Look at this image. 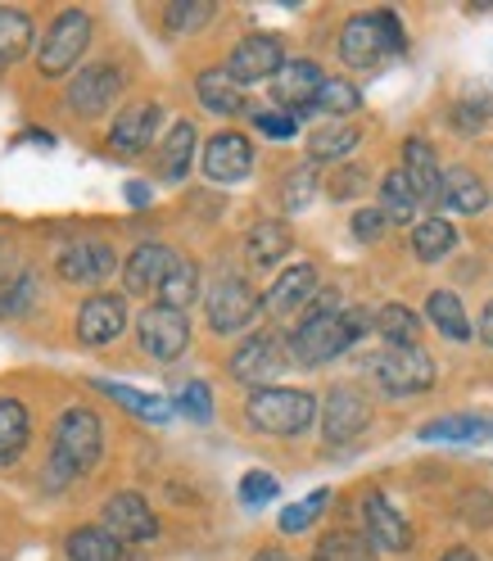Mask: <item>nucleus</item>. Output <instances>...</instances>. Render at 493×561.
<instances>
[{
    "mask_svg": "<svg viewBox=\"0 0 493 561\" xmlns=\"http://www.w3.org/2000/svg\"><path fill=\"white\" fill-rule=\"evenodd\" d=\"M403 27L390 10H376V14H358L348 19L340 32V59L348 68H380L390 55H403Z\"/></svg>",
    "mask_w": 493,
    "mask_h": 561,
    "instance_id": "nucleus-1",
    "label": "nucleus"
},
{
    "mask_svg": "<svg viewBox=\"0 0 493 561\" xmlns=\"http://www.w3.org/2000/svg\"><path fill=\"white\" fill-rule=\"evenodd\" d=\"M244 416L250 426L263 431V435H303L317 416V399L308 390H280V385H263V390L250 394L244 403Z\"/></svg>",
    "mask_w": 493,
    "mask_h": 561,
    "instance_id": "nucleus-2",
    "label": "nucleus"
},
{
    "mask_svg": "<svg viewBox=\"0 0 493 561\" xmlns=\"http://www.w3.org/2000/svg\"><path fill=\"white\" fill-rule=\"evenodd\" d=\"M104 453V426L91 408H68L55 426V458L50 467H59L64 476H87Z\"/></svg>",
    "mask_w": 493,
    "mask_h": 561,
    "instance_id": "nucleus-3",
    "label": "nucleus"
},
{
    "mask_svg": "<svg viewBox=\"0 0 493 561\" xmlns=\"http://www.w3.org/2000/svg\"><path fill=\"white\" fill-rule=\"evenodd\" d=\"M354 344V335H348V322H344V312L335 308V299H322L308 318L299 322L295 340H290V354L303 363V367H322L331 358H340L344 348Z\"/></svg>",
    "mask_w": 493,
    "mask_h": 561,
    "instance_id": "nucleus-4",
    "label": "nucleus"
},
{
    "mask_svg": "<svg viewBox=\"0 0 493 561\" xmlns=\"http://www.w3.org/2000/svg\"><path fill=\"white\" fill-rule=\"evenodd\" d=\"M91 46V14L87 10H64L46 32H42V46H37V68L42 78H64L68 68H78V59Z\"/></svg>",
    "mask_w": 493,
    "mask_h": 561,
    "instance_id": "nucleus-5",
    "label": "nucleus"
},
{
    "mask_svg": "<svg viewBox=\"0 0 493 561\" xmlns=\"http://www.w3.org/2000/svg\"><path fill=\"white\" fill-rule=\"evenodd\" d=\"M376 380H380V390L394 394V399L426 394L435 385V363H431V354L421 344H412V348H385L380 363H376Z\"/></svg>",
    "mask_w": 493,
    "mask_h": 561,
    "instance_id": "nucleus-6",
    "label": "nucleus"
},
{
    "mask_svg": "<svg viewBox=\"0 0 493 561\" xmlns=\"http://www.w3.org/2000/svg\"><path fill=\"white\" fill-rule=\"evenodd\" d=\"M136 335H140V348H146L150 358L172 363V358H182V354H186V344H191V322H186V312L154 304V308L140 312Z\"/></svg>",
    "mask_w": 493,
    "mask_h": 561,
    "instance_id": "nucleus-7",
    "label": "nucleus"
},
{
    "mask_svg": "<svg viewBox=\"0 0 493 561\" xmlns=\"http://www.w3.org/2000/svg\"><path fill=\"white\" fill-rule=\"evenodd\" d=\"M259 318V295L244 286L240 276H222L214 290H208V327L218 335H236Z\"/></svg>",
    "mask_w": 493,
    "mask_h": 561,
    "instance_id": "nucleus-8",
    "label": "nucleus"
},
{
    "mask_svg": "<svg viewBox=\"0 0 493 561\" xmlns=\"http://www.w3.org/2000/svg\"><path fill=\"white\" fill-rule=\"evenodd\" d=\"M118 91H123V68H114V64H87L82 73L68 82V110H73L78 118H95V114H104L118 100Z\"/></svg>",
    "mask_w": 493,
    "mask_h": 561,
    "instance_id": "nucleus-9",
    "label": "nucleus"
},
{
    "mask_svg": "<svg viewBox=\"0 0 493 561\" xmlns=\"http://www.w3.org/2000/svg\"><path fill=\"white\" fill-rule=\"evenodd\" d=\"M286 344H280L276 335H250L236 354H231V376L244 380V385H254V390H263V385L272 376L286 371Z\"/></svg>",
    "mask_w": 493,
    "mask_h": 561,
    "instance_id": "nucleus-10",
    "label": "nucleus"
},
{
    "mask_svg": "<svg viewBox=\"0 0 493 561\" xmlns=\"http://www.w3.org/2000/svg\"><path fill=\"white\" fill-rule=\"evenodd\" d=\"M100 520L118 543H150L159 535V516L150 512V503L140 494H114L110 503H104Z\"/></svg>",
    "mask_w": 493,
    "mask_h": 561,
    "instance_id": "nucleus-11",
    "label": "nucleus"
},
{
    "mask_svg": "<svg viewBox=\"0 0 493 561\" xmlns=\"http://www.w3.org/2000/svg\"><path fill=\"white\" fill-rule=\"evenodd\" d=\"M250 168H254V150H250V140H244L240 131H218L214 140H208V150H204V172L214 178L218 186H236L250 178Z\"/></svg>",
    "mask_w": 493,
    "mask_h": 561,
    "instance_id": "nucleus-12",
    "label": "nucleus"
},
{
    "mask_svg": "<svg viewBox=\"0 0 493 561\" xmlns=\"http://www.w3.org/2000/svg\"><path fill=\"white\" fill-rule=\"evenodd\" d=\"M371 421V408L358 390H348V385H340V390H331L326 408H322V431H326V444H348L358 439L367 431Z\"/></svg>",
    "mask_w": 493,
    "mask_h": 561,
    "instance_id": "nucleus-13",
    "label": "nucleus"
},
{
    "mask_svg": "<svg viewBox=\"0 0 493 561\" xmlns=\"http://www.w3.org/2000/svg\"><path fill=\"white\" fill-rule=\"evenodd\" d=\"M286 68V55H280V42L276 37H244L231 59H227V73L244 87V82H263V78H276Z\"/></svg>",
    "mask_w": 493,
    "mask_h": 561,
    "instance_id": "nucleus-14",
    "label": "nucleus"
},
{
    "mask_svg": "<svg viewBox=\"0 0 493 561\" xmlns=\"http://www.w3.org/2000/svg\"><path fill=\"white\" fill-rule=\"evenodd\" d=\"M322 87H326V78H322V68H317L312 59H295V64H286L276 73V100L286 104L295 118L317 110V95H322Z\"/></svg>",
    "mask_w": 493,
    "mask_h": 561,
    "instance_id": "nucleus-15",
    "label": "nucleus"
},
{
    "mask_svg": "<svg viewBox=\"0 0 493 561\" xmlns=\"http://www.w3.org/2000/svg\"><path fill=\"white\" fill-rule=\"evenodd\" d=\"M159 118L163 110L154 100H140V104H127V110L114 118V131H110V146L118 154H146L150 150V140L159 131Z\"/></svg>",
    "mask_w": 493,
    "mask_h": 561,
    "instance_id": "nucleus-16",
    "label": "nucleus"
},
{
    "mask_svg": "<svg viewBox=\"0 0 493 561\" xmlns=\"http://www.w3.org/2000/svg\"><path fill=\"white\" fill-rule=\"evenodd\" d=\"M127 327V304L118 295H95L78 312V340L82 344H110Z\"/></svg>",
    "mask_w": 493,
    "mask_h": 561,
    "instance_id": "nucleus-17",
    "label": "nucleus"
},
{
    "mask_svg": "<svg viewBox=\"0 0 493 561\" xmlns=\"http://www.w3.org/2000/svg\"><path fill=\"white\" fill-rule=\"evenodd\" d=\"M114 267H118L114 250H110V244H100V240L68 244V250L59 254V276L73 280V286H95V280L114 276Z\"/></svg>",
    "mask_w": 493,
    "mask_h": 561,
    "instance_id": "nucleus-18",
    "label": "nucleus"
},
{
    "mask_svg": "<svg viewBox=\"0 0 493 561\" xmlns=\"http://www.w3.org/2000/svg\"><path fill=\"white\" fill-rule=\"evenodd\" d=\"M177 267V254L168 250V244H136L131 250V259H127V267H123V276H127V290L131 295H150V290H163V280H168V272Z\"/></svg>",
    "mask_w": 493,
    "mask_h": 561,
    "instance_id": "nucleus-19",
    "label": "nucleus"
},
{
    "mask_svg": "<svg viewBox=\"0 0 493 561\" xmlns=\"http://www.w3.org/2000/svg\"><path fill=\"white\" fill-rule=\"evenodd\" d=\"M317 280H322V276H317V267H312V263H295L290 272H280V280L267 290L263 308H267V312H276V318H290V312H299L303 304H312V299H317V290H322Z\"/></svg>",
    "mask_w": 493,
    "mask_h": 561,
    "instance_id": "nucleus-20",
    "label": "nucleus"
},
{
    "mask_svg": "<svg viewBox=\"0 0 493 561\" xmlns=\"http://www.w3.org/2000/svg\"><path fill=\"white\" fill-rule=\"evenodd\" d=\"M363 516H367V539L371 548H385V552H408L412 548V525L390 507V499L371 494L363 503Z\"/></svg>",
    "mask_w": 493,
    "mask_h": 561,
    "instance_id": "nucleus-21",
    "label": "nucleus"
},
{
    "mask_svg": "<svg viewBox=\"0 0 493 561\" xmlns=\"http://www.w3.org/2000/svg\"><path fill=\"white\" fill-rule=\"evenodd\" d=\"M403 178L412 182L416 199H426V204L444 199V172H439V159H435V150L426 146V140L412 136L403 146Z\"/></svg>",
    "mask_w": 493,
    "mask_h": 561,
    "instance_id": "nucleus-22",
    "label": "nucleus"
},
{
    "mask_svg": "<svg viewBox=\"0 0 493 561\" xmlns=\"http://www.w3.org/2000/svg\"><path fill=\"white\" fill-rule=\"evenodd\" d=\"M439 204H448L452 214H484V208H489V191H484V182L475 178L471 168H448L444 172V199Z\"/></svg>",
    "mask_w": 493,
    "mask_h": 561,
    "instance_id": "nucleus-23",
    "label": "nucleus"
},
{
    "mask_svg": "<svg viewBox=\"0 0 493 561\" xmlns=\"http://www.w3.org/2000/svg\"><path fill=\"white\" fill-rule=\"evenodd\" d=\"M191 159H195V127L191 123H177L168 131V140L159 146V178L163 182H182L191 172Z\"/></svg>",
    "mask_w": 493,
    "mask_h": 561,
    "instance_id": "nucleus-24",
    "label": "nucleus"
},
{
    "mask_svg": "<svg viewBox=\"0 0 493 561\" xmlns=\"http://www.w3.org/2000/svg\"><path fill=\"white\" fill-rule=\"evenodd\" d=\"M195 91H199V100H204V110H214V114H240V110H244L240 82L227 73V68H208V73H199Z\"/></svg>",
    "mask_w": 493,
    "mask_h": 561,
    "instance_id": "nucleus-25",
    "label": "nucleus"
},
{
    "mask_svg": "<svg viewBox=\"0 0 493 561\" xmlns=\"http://www.w3.org/2000/svg\"><path fill=\"white\" fill-rule=\"evenodd\" d=\"M27 431H32L27 408L19 399H0V467L19 462V453L27 448Z\"/></svg>",
    "mask_w": 493,
    "mask_h": 561,
    "instance_id": "nucleus-26",
    "label": "nucleus"
},
{
    "mask_svg": "<svg viewBox=\"0 0 493 561\" xmlns=\"http://www.w3.org/2000/svg\"><path fill=\"white\" fill-rule=\"evenodd\" d=\"M68 561H123V543L104 525H82L68 535Z\"/></svg>",
    "mask_w": 493,
    "mask_h": 561,
    "instance_id": "nucleus-27",
    "label": "nucleus"
},
{
    "mask_svg": "<svg viewBox=\"0 0 493 561\" xmlns=\"http://www.w3.org/2000/svg\"><path fill=\"white\" fill-rule=\"evenodd\" d=\"M95 390H100V394H110L114 403H123L127 412L154 421V426H168V416H172V408H168L159 394H140V390H131V385H118V380H95Z\"/></svg>",
    "mask_w": 493,
    "mask_h": 561,
    "instance_id": "nucleus-28",
    "label": "nucleus"
},
{
    "mask_svg": "<svg viewBox=\"0 0 493 561\" xmlns=\"http://www.w3.org/2000/svg\"><path fill=\"white\" fill-rule=\"evenodd\" d=\"M244 250H250V263L254 267H272L290 254V231L286 222H259L250 231V240H244Z\"/></svg>",
    "mask_w": 493,
    "mask_h": 561,
    "instance_id": "nucleus-29",
    "label": "nucleus"
},
{
    "mask_svg": "<svg viewBox=\"0 0 493 561\" xmlns=\"http://www.w3.org/2000/svg\"><path fill=\"white\" fill-rule=\"evenodd\" d=\"M416 191H412V182L403 178V168L399 172H390V178L380 182V214H385V222H412L416 218Z\"/></svg>",
    "mask_w": 493,
    "mask_h": 561,
    "instance_id": "nucleus-30",
    "label": "nucleus"
},
{
    "mask_svg": "<svg viewBox=\"0 0 493 561\" xmlns=\"http://www.w3.org/2000/svg\"><path fill=\"white\" fill-rule=\"evenodd\" d=\"M426 312H431V322L439 327V335H448V340H471L467 308H462V299H457L452 290H435V295L426 299Z\"/></svg>",
    "mask_w": 493,
    "mask_h": 561,
    "instance_id": "nucleus-31",
    "label": "nucleus"
},
{
    "mask_svg": "<svg viewBox=\"0 0 493 561\" xmlns=\"http://www.w3.org/2000/svg\"><path fill=\"white\" fill-rule=\"evenodd\" d=\"M452 244H457V231H452L444 218H426V222H416V231H412V250H416L421 263L448 259Z\"/></svg>",
    "mask_w": 493,
    "mask_h": 561,
    "instance_id": "nucleus-32",
    "label": "nucleus"
},
{
    "mask_svg": "<svg viewBox=\"0 0 493 561\" xmlns=\"http://www.w3.org/2000/svg\"><path fill=\"white\" fill-rule=\"evenodd\" d=\"M32 46V19L14 5H0V64L23 59Z\"/></svg>",
    "mask_w": 493,
    "mask_h": 561,
    "instance_id": "nucleus-33",
    "label": "nucleus"
},
{
    "mask_svg": "<svg viewBox=\"0 0 493 561\" xmlns=\"http://www.w3.org/2000/svg\"><path fill=\"white\" fill-rule=\"evenodd\" d=\"M376 331L390 340V348H412L416 335H421V322H416V312L403 308V304H385L376 312Z\"/></svg>",
    "mask_w": 493,
    "mask_h": 561,
    "instance_id": "nucleus-34",
    "label": "nucleus"
},
{
    "mask_svg": "<svg viewBox=\"0 0 493 561\" xmlns=\"http://www.w3.org/2000/svg\"><path fill=\"white\" fill-rule=\"evenodd\" d=\"M312 561H376V548H371V539H363L354 530H331L317 543Z\"/></svg>",
    "mask_w": 493,
    "mask_h": 561,
    "instance_id": "nucleus-35",
    "label": "nucleus"
},
{
    "mask_svg": "<svg viewBox=\"0 0 493 561\" xmlns=\"http://www.w3.org/2000/svg\"><path fill=\"white\" fill-rule=\"evenodd\" d=\"M195 295H199V267H195V263H186V259H177V267L168 272L163 290H159V304H163V308L186 312V308L195 304Z\"/></svg>",
    "mask_w": 493,
    "mask_h": 561,
    "instance_id": "nucleus-36",
    "label": "nucleus"
},
{
    "mask_svg": "<svg viewBox=\"0 0 493 561\" xmlns=\"http://www.w3.org/2000/svg\"><path fill=\"white\" fill-rule=\"evenodd\" d=\"M354 146H358V127H348V123H331L322 131H312V140H308L312 159H344Z\"/></svg>",
    "mask_w": 493,
    "mask_h": 561,
    "instance_id": "nucleus-37",
    "label": "nucleus"
},
{
    "mask_svg": "<svg viewBox=\"0 0 493 561\" xmlns=\"http://www.w3.org/2000/svg\"><path fill=\"white\" fill-rule=\"evenodd\" d=\"M208 19H214V5H208V0H177V5L163 10L168 32H177V37H191V32H199Z\"/></svg>",
    "mask_w": 493,
    "mask_h": 561,
    "instance_id": "nucleus-38",
    "label": "nucleus"
},
{
    "mask_svg": "<svg viewBox=\"0 0 493 561\" xmlns=\"http://www.w3.org/2000/svg\"><path fill=\"white\" fill-rule=\"evenodd\" d=\"M489 426L484 421H475V416H439V421H431L426 431H421V439H452V444H471V439H480Z\"/></svg>",
    "mask_w": 493,
    "mask_h": 561,
    "instance_id": "nucleus-39",
    "label": "nucleus"
},
{
    "mask_svg": "<svg viewBox=\"0 0 493 561\" xmlns=\"http://www.w3.org/2000/svg\"><path fill=\"white\" fill-rule=\"evenodd\" d=\"M331 503V489H317V494H308L303 503H295V507H286L280 512V530L286 535H299V530H308V525L322 516V507Z\"/></svg>",
    "mask_w": 493,
    "mask_h": 561,
    "instance_id": "nucleus-40",
    "label": "nucleus"
},
{
    "mask_svg": "<svg viewBox=\"0 0 493 561\" xmlns=\"http://www.w3.org/2000/svg\"><path fill=\"white\" fill-rule=\"evenodd\" d=\"M317 195V172L312 168H295L286 186H280V204H286V214H303V208L312 204Z\"/></svg>",
    "mask_w": 493,
    "mask_h": 561,
    "instance_id": "nucleus-41",
    "label": "nucleus"
},
{
    "mask_svg": "<svg viewBox=\"0 0 493 561\" xmlns=\"http://www.w3.org/2000/svg\"><path fill=\"white\" fill-rule=\"evenodd\" d=\"M363 104L358 87L354 82H344V78H326L322 95H317V110H326V114H354Z\"/></svg>",
    "mask_w": 493,
    "mask_h": 561,
    "instance_id": "nucleus-42",
    "label": "nucleus"
},
{
    "mask_svg": "<svg viewBox=\"0 0 493 561\" xmlns=\"http://www.w3.org/2000/svg\"><path fill=\"white\" fill-rule=\"evenodd\" d=\"M457 114H462V123H484V118H493V82H471L467 100L457 104Z\"/></svg>",
    "mask_w": 493,
    "mask_h": 561,
    "instance_id": "nucleus-43",
    "label": "nucleus"
},
{
    "mask_svg": "<svg viewBox=\"0 0 493 561\" xmlns=\"http://www.w3.org/2000/svg\"><path fill=\"white\" fill-rule=\"evenodd\" d=\"M280 494V484H276V476H267V471H250L240 480V503H250V507H263V503H272Z\"/></svg>",
    "mask_w": 493,
    "mask_h": 561,
    "instance_id": "nucleus-44",
    "label": "nucleus"
},
{
    "mask_svg": "<svg viewBox=\"0 0 493 561\" xmlns=\"http://www.w3.org/2000/svg\"><path fill=\"white\" fill-rule=\"evenodd\" d=\"M177 408H182L191 421H208V416H214V394H208L204 380H191L186 390L177 394Z\"/></svg>",
    "mask_w": 493,
    "mask_h": 561,
    "instance_id": "nucleus-45",
    "label": "nucleus"
},
{
    "mask_svg": "<svg viewBox=\"0 0 493 561\" xmlns=\"http://www.w3.org/2000/svg\"><path fill=\"white\" fill-rule=\"evenodd\" d=\"M32 295H37V276L23 272V276L14 280V290H10V295H0V312H23Z\"/></svg>",
    "mask_w": 493,
    "mask_h": 561,
    "instance_id": "nucleus-46",
    "label": "nucleus"
},
{
    "mask_svg": "<svg viewBox=\"0 0 493 561\" xmlns=\"http://www.w3.org/2000/svg\"><path fill=\"white\" fill-rule=\"evenodd\" d=\"M385 231V214L380 208H363V214H354V236L358 240H380Z\"/></svg>",
    "mask_w": 493,
    "mask_h": 561,
    "instance_id": "nucleus-47",
    "label": "nucleus"
},
{
    "mask_svg": "<svg viewBox=\"0 0 493 561\" xmlns=\"http://www.w3.org/2000/svg\"><path fill=\"white\" fill-rule=\"evenodd\" d=\"M295 127H299V118L295 114H259V131H267V136H295Z\"/></svg>",
    "mask_w": 493,
    "mask_h": 561,
    "instance_id": "nucleus-48",
    "label": "nucleus"
},
{
    "mask_svg": "<svg viewBox=\"0 0 493 561\" xmlns=\"http://www.w3.org/2000/svg\"><path fill=\"white\" fill-rule=\"evenodd\" d=\"M467 503H471V507H462L467 520H475V525H489L493 520V494H467Z\"/></svg>",
    "mask_w": 493,
    "mask_h": 561,
    "instance_id": "nucleus-49",
    "label": "nucleus"
},
{
    "mask_svg": "<svg viewBox=\"0 0 493 561\" xmlns=\"http://www.w3.org/2000/svg\"><path fill=\"white\" fill-rule=\"evenodd\" d=\"M358 186H363V172H358V168H344V172H335L331 195H335V199H344V195H354Z\"/></svg>",
    "mask_w": 493,
    "mask_h": 561,
    "instance_id": "nucleus-50",
    "label": "nucleus"
},
{
    "mask_svg": "<svg viewBox=\"0 0 493 561\" xmlns=\"http://www.w3.org/2000/svg\"><path fill=\"white\" fill-rule=\"evenodd\" d=\"M475 331H480V340H484V344H493V299L484 304V312H480V327H475Z\"/></svg>",
    "mask_w": 493,
    "mask_h": 561,
    "instance_id": "nucleus-51",
    "label": "nucleus"
},
{
    "mask_svg": "<svg viewBox=\"0 0 493 561\" xmlns=\"http://www.w3.org/2000/svg\"><path fill=\"white\" fill-rule=\"evenodd\" d=\"M127 199H131V204H150V186L131 182V186H127Z\"/></svg>",
    "mask_w": 493,
    "mask_h": 561,
    "instance_id": "nucleus-52",
    "label": "nucleus"
},
{
    "mask_svg": "<svg viewBox=\"0 0 493 561\" xmlns=\"http://www.w3.org/2000/svg\"><path fill=\"white\" fill-rule=\"evenodd\" d=\"M439 561H480V557H475L471 548H448V552H444Z\"/></svg>",
    "mask_w": 493,
    "mask_h": 561,
    "instance_id": "nucleus-53",
    "label": "nucleus"
},
{
    "mask_svg": "<svg viewBox=\"0 0 493 561\" xmlns=\"http://www.w3.org/2000/svg\"><path fill=\"white\" fill-rule=\"evenodd\" d=\"M254 561H290V557H286V552H280V548H267V552H259Z\"/></svg>",
    "mask_w": 493,
    "mask_h": 561,
    "instance_id": "nucleus-54",
    "label": "nucleus"
}]
</instances>
